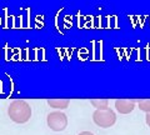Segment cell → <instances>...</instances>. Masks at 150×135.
Returning <instances> with one entry per match:
<instances>
[{"label": "cell", "instance_id": "obj_1", "mask_svg": "<svg viewBox=\"0 0 150 135\" xmlns=\"http://www.w3.org/2000/svg\"><path fill=\"white\" fill-rule=\"evenodd\" d=\"M8 115L14 123L24 124L31 118V108L25 100H14L8 108Z\"/></svg>", "mask_w": 150, "mask_h": 135}, {"label": "cell", "instance_id": "obj_2", "mask_svg": "<svg viewBox=\"0 0 150 135\" xmlns=\"http://www.w3.org/2000/svg\"><path fill=\"white\" fill-rule=\"evenodd\" d=\"M93 120L100 128H110L116 122V114L110 108L106 110H95L93 114Z\"/></svg>", "mask_w": 150, "mask_h": 135}, {"label": "cell", "instance_id": "obj_3", "mask_svg": "<svg viewBox=\"0 0 150 135\" xmlns=\"http://www.w3.org/2000/svg\"><path fill=\"white\" fill-rule=\"evenodd\" d=\"M46 123L48 127L53 130V131H63L65 128L68 127V118L63 111H51L46 116Z\"/></svg>", "mask_w": 150, "mask_h": 135}, {"label": "cell", "instance_id": "obj_4", "mask_svg": "<svg viewBox=\"0 0 150 135\" xmlns=\"http://www.w3.org/2000/svg\"><path fill=\"white\" fill-rule=\"evenodd\" d=\"M115 108L120 114H129L135 109V100L119 99L115 101Z\"/></svg>", "mask_w": 150, "mask_h": 135}, {"label": "cell", "instance_id": "obj_5", "mask_svg": "<svg viewBox=\"0 0 150 135\" xmlns=\"http://www.w3.org/2000/svg\"><path fill=\"white\" fill-rule=\"evenodd\" d=\"M69 104H70V101L68 99H49L48 100V105L50 108H54L56 110L67 109Z\"/></svg>", "mask_w": 150, "mask_h": 135}, {"label": "cell", "instance_id": "obj_6", "mask_svg": "<svg viewBox=\"0 0 150 135\" xmlns=\"http://www.w3.org/2000/svg\"><path fill=\"white\" fill-rule=\"evenodd\" d=\"M90 103L96 110H106V109H109V100L108 99H91Z\"/></svg>", "mask_w": 150, "mask_h": 135}, {"label": "cell", "instance_id": "obj_7", "mask_svg": "<svg viewBox=\"0 0 150 135\" xmlns=\"http://www.w3.org/2000/svg\"><path fill=\"white\" fill-rule=\"evenodd\" d=\"M139 109L145 113H150V100H139Z\"/></svg>", "mask_w": 150, "mask_h": 135}, {"label": "cell", "instance_id": "obj_8", "mask_svg": "<svg viewBox=\"0 0 150 135\" xmlns=\"http://www.w3.org/2000/svg\"><path fill=\"white\" fill-rule=\"evenodd\" d=\"M145 122L150 127V113H146V115H145Z\"/></svg>", "mask_w": 150, "mask_h": 135}, {"label": "cell", "instance_id": "obj_9", "mask_svg": "<svg viewBox=\"0 0 150 135\" xmlns=\"http://www.w3.org/2000/svg\"><path fill=\"white\" fill-rule=\"evenodd\" d=\"M79 135H94V134H93V133H90V131H81Z\"/></svg>", "mask_w": 150, "mask_h": 135}]
</instances>
